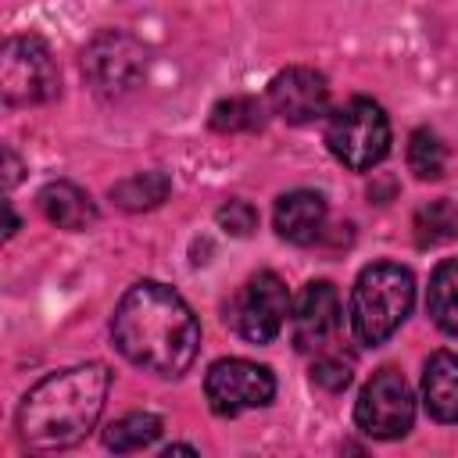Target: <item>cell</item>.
<instances>
[{
	"mask_svg": "<svg viewBox=\"0 0 458 458\" xmlns=\"http://www.w3.org/2000/svg\"><path fill=\"white\" fill-rule=\"evenodd\" d=\"M36 204H39V211H43V218L50 225L68 229V233H82V229H89L97 222V204L89 200V193L82 186H75V182H64V179L47 182L39 190Z\"/></svg>",
	"mask_w": 458,
	"mask_h": 458,
	"instance_id": "13",
	"label": "cell"
},
{
	"mask_svg": "<svg viewBox=\"0 0 458 458\" xmlns=\"http://www.w3.org/2000/svg\"><path fill=\"white\" fill-rule=\"evenodd\" d=\"M426 311L440 333L458 336V258H447L429 276Z\"/></svg>",
	"mask_w": 458,
	"mask_h": 458,
	"instance_id": "15",
	"label": "cell"
},
{
	"mask_svg": "<svg viewBox=\"0 0 458 458\" xmlns=\"http://www.w3.org/2000/svg\"><path fill=\"white\" fill-rule=\"evenodd\" d=\"M165 454H197V447H190V444H172V447H165Z\"/></svg>",
	"mask_w": 458,
	"mask_h": 458,
	"instance_id": "24",
	"label": "cell"
},
{
	"mask_svg": "<svg viewBox=\"0 0 458 458\" xmlns=\"http://www.w3.org/2000/svg\"><path fill=\"white\" fill-rule=\"evenodd\" d=\"M111 372L100 361L72 365L43 376L18 408V437L29 451L75 447L100 419Z\"/></svg>",
	"mask_w": 458,
	"mask_h": 458,
	"instance_id": "2",
	"label": "cell"
},
{
	"mask_svg": "<svg viewBox=\"0 0 458 458\" xmlns=\"http://www.w3.org/2000/svg\"><path fill=\"white\" fill-rule=\"evenodd\" d=\"M447 165V150L433 129H415L408 140V168L415 179H440Z\"/></svg>",
	"mask_w": 458,
	"mask_h": 458,
	"instance_id": "19",
	"label": "cell"
},
{
	"mask_svg": "<svg viewBox=\"0 0 458 458\" xmlns=\"http://www.w3.org/2000/svg\"><path fill=\"white\" fill-rule=\"evenodd\" d=\"M415 304V279L397 261L365 265L351 290V329L361 344H383Z\"/></svg>",
	"mask_w": 458,
	"mask_h": 458,
	"instance_id": "3",
	"label": "cell"
},
{
	"mask_svg": "<svg viewBox=\"0 0 458 458\" xmlns=\"http://www.w3.org/2000/svg\"><path fill=\"white\" fill-rule=\"evenodd\" d=\"M4 161H7V190L18 182V161H14V154L11 150H4Z\"/></svg>",
	"mask_w": 458,
	"mask_h": 458,
	"instance_id": "23",
	"label": "cell"
},
{
	"mask_svg": "<svg viewBox=\"0 0 458 458\" xmlns=\"http://www.w3.org/2000/svg\"><path fill=\"white\" fill-rule=\"evenodd\" d=\"M354 422L372 440H401L415 422V397L397 369H379L354 401Z\"/></svg>",
	"mask_w": 458,
	"mask_h": 458,
	"instance_id": "7",
	"label": "cell"
},
{
	"mask_svg": "<svg viewBox=\"0 0 458 458\" xmlns=\"http://www.w3.org/2000/svg\"><path fill=\"white\" fill-rule=\"evenodd\" d=\"M311 379H315V386H322V390H329V394H340V390L351 383V365H347L344 358L322 354V358H315V365H311Z\"/></svg>",
	"mask_w": 458,
	"mask_h": 458,
	"instance_id": "22",
	"label": "cell"
},
{
	"mask_svg": "<svg viewBox=\"0 0 458 458\" xmlns=\"http://www.w3.org/2000/svg\"><path fill=\"white\" fill-rule=\"evenodd\" d=\"M215 218H218V225H222L225 233H233V236H250V233L258 229V211H254V204H247V200H240V197L225 200Z\"/></svg>",
	"mask_w": 458,
	"mask_h": 458,
	"instance_id": "21",
	"label": "cell"
},
{
	"mask_svg": "<svg viewBox=\"0 0 458 458\" xmlns=\"http://www.w3.org/2000/svg\"><path fill=\"white\" fill-rule=\"evenodd\" d=\"M215 132H254L265 125V107L254 97H225L208 114Z\"/></svg>",
	"mask_w": 458,
	"mask_h": 458,
	"instance_id": "18",
	"label": "cell"
},
{
	"mask_svg": "<svg viewBox=\"0 0 458 458\" xmlns=\"http://www.w3.org/2000/svg\"><path fill=\"white\" fill-rule=\"evenodd\" d=\"M0 93L11 107L47 104L61 93V72L50 47L36 36H14L0 50Z\"/></svg>",
	"mask_w": 458,
	"mask_h": 458,
	"instance_id": "5",
	"label": "cell"
},
{
	"mask_svg": "<svg viewBox=\"0 0 458 458\" xmlns=\"http://www.w3.org/2000/svg\"><path fill=\"white\" fill-rule=\"evenodd\" d=\"M157 437H161V419L157 415H150V411H129V415H122V419H114L107 426L104 444L114 454H132V451L150 447Z\"/></svg>",
	"mask_w": 458,
	"mask_h": 458,
	"instance_id": "17",
	"label": "cell"
},
{
	"mask_svg": "<svg viewBox=\"0 0 458 458\" xmlns=\"http://www.w3.org/2000/svg\"><path fill=\"white\" fill-rule=\"evenodd\" d=\"M82 72L89 75L97 93H122L140 79L143 50L122 32H104L82 54Z\"/></svg>",
	"mask_w": 458,
	"mask_h": 458,
	"instance_id": "10",
	"label": "cell"
},
{
	"mask_svg": "<svg viewBox=\"0 0 458 458\" xmlns=\"http://www.w3.org/2000/svg\"><path fill=\"white\" fill-rule=\"evenodd\" d=\"M422 404L437 422H458V354H429L422 369Z\"/></svg>",
	"mask_w": 458,
	"mask_h": 458,
	"instance_id": "14",
	"label": "cell"
},
{
	"mask_svg": "<svg viewBox=\"0 0 458 458\" xmlns=\"http://www.w3.org/2000/svg\"><path fill=\"white\" fill-rule=\"evenodd\" d=\"M172 193V179L165 172H136L111 186V200L125 211H150Z\"/></svg>",
	"mask_w": 458,
	"mask_h": 458,
	"instance_id": "16",
	"label": "cell"
},
{
	"mask_svg": "<svg viewBox=\"0 0 458 458\" xmlns=\"http://www.w3.org/2000/svg\"><path fill=\"white\" fill-rule=\"evenodd\" d=\"M204 397L215 415L233 419L250 408H265L276 397L272 369L247 358H218L204 376Z\"/></svg>",
	"mask_w": 458,
	"mask_h": 458,
	"instance_id": "8",
	"label": "cell"
},
{
	"mask_svg": "<svg viewBox=\"0 0 458 458\" xmlns=\"http://www.w3.org/2000/svg\"><path fill=\"white\" fill-rule=\"evenodd\" d=\"M326 147L351 172L376 168L390 150V118H386V111L369 97L347 100L326 122Z\"/></svg>",
	"mask_w": 458,
	"mask_h": 458,
	"instance_id": "4",
	"label": "cell"
},
{
	"mask_svg": "<svg viewBox=\"0 0 458 458\" xmlns=\"http://www.w3.org/2000/svg\"><path fill=\"white\" fill-rule=\"evenodd\" d=\"M111 336L125 361L175 379L197 358L200 322L172 286L143 279L122 293L111 318Z\"/></svg>",
	"mask_w": 458,
	"mask_h": 458,
	"instance_id": "1",
	"label": "cell"
},
{
	"mask_svg": "<svg viewBox=\"0 0 458 458\" xmlns=\"http://www.w3.org/2000/svg\"><path fill=\"white\" fill-rule=\"evenodd\" d=\"M415 229H419V243L426 247H433V243H444V240H451L454 236V229H458V215H454V208L447 204V200H433L429 208H422L419 215H415Z\"/></svg>",
	"mask_w": 458,
	"mask_h": 458,
	"instance_id": "20",
	"label": "cell"
},
{
	"mask_svg": "<svg viewBox=\"0 0 458 458\" xmlns=\"http://www.w3.org/2000/svg\"><path fill=\"white\" fill-rule=\"evenodd\" d=\"M340 293L333 283H308L293 304V344L297 351H326L340 333Z\"/></svg>",
	"mask_w": 458,
	"mask_h": 458,
	"instance_id": "11",
	"label": "cell"
},
{
	"mask_svg": "<svg viewBox=\"0 0 458 458\" xmlns=\"http://www.w3.org/2000/svg\"><path fill=\"white\" fill-rule=\"evenodd\" d=\"M272 222H276V233L286 240V243H297V247H308L322 236L326 229V200L322 193L315 190H290L276 200V211H272Z\"/></svg>",
	"mask_w": 458,
	"mask_h": 458,
	"instance_id": "12",
	"label": "cell"
},
{
	"mask_svg": "<svg viewBox=\"0 0 458 458\" xmlns=\"http://www.w3.org/2000/svg\"><path fill=\"white\" fill-rule=\"evenodd\" d=\"M290 315V290L276 272L250 276L225 308V322L247 344H272Z\"/></svg>",
	"mask_w": 458,
	"mask_h": 458,
	"instance_id": "6",
	"label": "cell"
},
{
	"mask_svg": "<svg viewBox=\"0 0 458 458\" xmlns=\"http://www.w3.org/2000/svg\"><path fill=\"white\" fill-rule=\"evenodd\" d=\"M268 107L290 125H308L329 111V82L322 72L304 64L283 68L268 82Z\"/></svg>",
	"mask_w": 458,
	"mask_h": 458,
	"instance_id": "9",
	"label": "cell"
}]
</instances>
